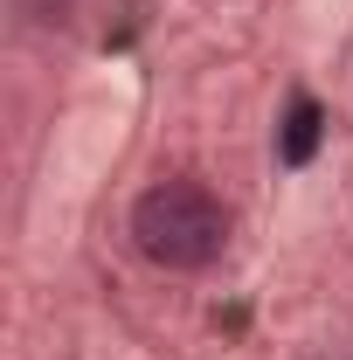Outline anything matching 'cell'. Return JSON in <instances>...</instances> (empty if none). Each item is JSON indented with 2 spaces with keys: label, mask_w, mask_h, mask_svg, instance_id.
Segmentation results:
<instances>
[{
  "label": "cell",
  "mask_w": 353,
  "mask_h": 360,
  "mask_svg": "<svg viewBox=\"0 0 353 360\" xmlns=\"http://www.w3.org/2000/svg\"><path fill=\"white\" fill-rule=\"evenodd\" d=\"M132 243L160 270H208L229 250V201L201 180H160L132 201Z\"/></svg>",
  "instance_id": "obj_1"
},
{
  "label": "cell",
  "mask_w": 353,
  "mask_h": 360,
  "mask_svg": "<svg viewBox=\"0 0 353 360\" xmlns=\"http://www.w3.org/2000/svg\"><path fill=\"white\" fill-rule=\"evenodd\" d=\"M312 146H319V104L298 97L291 104V125H284V160L298 167V160H312Z\"/></svg>",
  "instance_id": "obj_2"
}]
</instances>
